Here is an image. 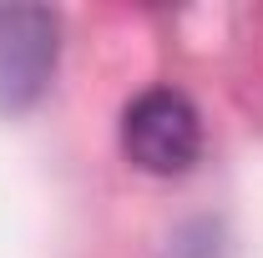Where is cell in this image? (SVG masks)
I'll return each mask as SVG.
<instances>
[{
	"instance_id": "1",
	"label": "cell",
	"mask_w": 263,
	"mask_h": 258,
	"mask_svg": "<svg viewBox=\"0 0 263 258\" xmlns=\"http://www.w3.org/2000/svg\"><path fill=\"white\" fill-rule=\"evenodd\" d=\"M122 152L152 177H182L202 152L197 106L177 86H147L122 112Z\"/></svg>"
},
{
	"instance_id": "2",
	"label": "cell",
	"mask_w": 263,
	"mask_h": 258,
	"mask_svg": "<svg viewBox=\"0 0 263 258\" xmlns=\"http://www.w3.org/2000/svg\"><path fill=\"white\" fill-rule=\"evenodd\" d=\"M61 15L51 5H0V117H21L51 91Z\"/></svg>"
}]
</instances>
